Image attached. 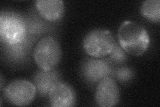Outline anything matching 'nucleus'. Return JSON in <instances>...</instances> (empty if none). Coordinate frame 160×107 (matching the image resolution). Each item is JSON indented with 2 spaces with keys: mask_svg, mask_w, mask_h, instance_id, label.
I'll use <instances>...</instances> for the list:
<instances>
[{
  "mask_svg": "<svg viewBox=\"0 0 160 107\" xmlns=\"http://www.w3.org/2000/svg\"><path fill=\"white\" fill-rule=\"evenodd\" d=\"M143 16L149 21L159 23L160 20V1L148 0L143 2L141 7Z\"/></svg>",
  "mask_w": 160,
  "mask_h": 107,
  "instance_id": "nucleus-11",
  "label": "nucleus"
},
{
  "mask_svg": "<svg viewBox=\"0 0 160 107\" xmlns=\"http://www.w3.org/2000/svg\"><path fill=\"white\" fill-rule=\"evenodd\" d=\"M36 93V88L25 79L15 80L9 83L3 91L5 98L16 106H26L31 103Z\"/></svg>",
  "mask_w": 160,
  "mask_h": 107,
  "instance_id": "nucleus-5",
  "label": "nucleus"
},
{
  "mask_svg": "<svg viewBox=\"0 0 160 107\" xmlns=\"http://www.w3.org/2000/svg\"><path fill=\"white\" fill-rule=\"evenodd\" d=\"M62 48L59 42L52 36L42 38L37 44L33 52L36 64L42 70H53L62 59Z\"/></svg>",
  "mask_w": 160,
  "mask_h": 107,
  "instance_id": "nucleus-2",
  "label": "nucleus"
},
{
  "mask_svg": "<svg viewBox=\"0 0 160 107\" xmlns=\"http://www.w3.org/2000/svg\"><path fill=\"white\" fill-rule=\"evenodd\" d=\"M35 3L39 13L48 21H57L63 16L64 3L62 0H38Z\"/></svg>",
  "mask_w": 160,
  "mask_h": 107,
  "instance_id": "nucleus-8",
  "label": "nucleus"
},
{
  "mask_svg": "<svg viewBox=\"0 0 160 107\" xmlns=\"http://www.w3.org/2000/svg\"><path fill=\"white\" fill-rule=\"evenodd\" d=\"M50 104L53 107H70L76 104V96L70 85L58 82L49 93Z\"/></svg>",
  "mask_w": 160,
  "mask_h": 107,
  "instance_id": "nucleus-7",
  "label": "nucleus"
},
{
  "mask_svg": "<svg viewBox=\"0 0 160 107\" xmlns=\"http://www.w3.org/2000/svg\"><path fill=\"white\" fill-rule=\"evenodd\" d=\"M59 76L57 72L52 70H41L37 72L34 78L35 86L42 95L49 94L50 90L59 82Z\"/></svg>",
  "mask_w": 160,
  "mask_h": 107,
  "instance_id": "nucleus-10",
  "label": "nucleus"
},
{
  "mask_svg": "<svg viewBox=\"0 0 160 107\" xmlns=\"http://www.w3.org/2000/svg\"><path fill=\"white\" fill-rule=\"evenodd\" d=\"M26 34V24L18 14L12 12L1 13L0 36L2 41L9 45H18L23 42Z\"/></svg>",
  "mask_w": 160,
  "mask_h": 107,
  "instance_id": "nucleus-4",
  "label": "nucleus"
},
{
  "mask_svg": "<svg viewBox=\"0 0 160 107\" xmlns=\"http://www.w3.org/2000/svg\"><path fill=\"white\" fill-rule=\"evenodd\" d=\"M96 103L102 107H112L119 100L120 93L116 81L106 76L99 82L95 94Z\"/></svg>",
  "mask_w": 160,
  "mask_h": 107,
  "instance_id": "nucleus-6",
  "label": "nucleus"
},
{
  "mask_svg": "<svg viewBox=\"0 0 160 107\" xmlns=\"http://www.w3.org/2000/svg\"><path fill=\"white\" fill-rule=\"evenodd\" d=\"M132 70L128 68H122L118 69L116 72L117 78L120 81H128L132 77Z\"/></svg>",
  "mask_w": 160,
  "mask_h": 107,
  "instance_id": "nucleus-13",
  "label": "nucleus"
},
{
  "mask_svg": "<svg viewBox=\"0 0 160 107\" xmlns=\"http://www.w3.org/2000/svg\"><path fill=\"white\" fill-rule=\"evenodd\" d=\"M118 37L120 46L125 52L136 56L146 52L150 42L147 30L133 21H125L121 24Z\"/></svg>",
  "mask_w": 160,
  "mask_h": 107,
  "instance_id": "nucleus-1",
  "label": "nucleus"
},
{
  "mask_svg": "<svg viewBox=\"0 0 160 107\" xmlns=\"http://www.w3.org/2000/svg\"><path fill=\"white\" fill-rule=\"evenodd\" d=\"M83 72L86 78L92 82H98L108 76L110 67L104 60L90 59L83 66Z\"/></svg>",
  "mask_w": 160,
  "mask_h": 107,
  "instance_id": "nucleus-9",
  "label": "nucleus"
},
{
  "mask_svg": "<svg viewBox=\"0 0 160 107\" xmlns=\"http://www.w3.org/2000/svg\"><path fill=\"white\" fill-rule=\"evenodd\" d=\"M109 56L115 62H123L126 58L123 50L121 46L119 47L117 45H115L112 52L109 54Z\"/></svg>",
  "mask_w": 160,
  "mask_h": 107,
  "instance_id": "nucleus-12",
  "label": "nucleus"
},
{
  "mask_svg": "<svg viewBox=\"0 0 160 107\" xmlns=\"http://www.w3.org/2000/svg\"><path fill=\"white\" fill-rule=\"evenodd\" d=\"M116 45L112 34L106 29H97L85 36L83 47L86 52L93 58H102L109 55Z\"/></svg>",
  "mask_w": 160,
  "mask_h": 107,
  "instance_id": "nucleus-3",
  "label": "nucleus"
}]
</instances>
